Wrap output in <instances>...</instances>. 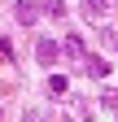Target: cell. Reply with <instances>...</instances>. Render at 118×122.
Segmentation results:
<instances>
[{
    "label": "cell",
    "instance_id": "cell-1",
    "mask_svg": "<svg viewBox=\"0 0 118 122\" xmlns=\"http://www.w3.org/2000/svg\"><path fill=\"white\" fill-rule=\"evenodd\" d=\"M39 13H44V9L35 5V0H18V5H13V18H18L22 26H31V22L39 18Z\"/></svg>",
    "mask_w": 118,
    "mask_h": 122
},
{
    "label": "cell",
    "instance_id": "cell-2",
    "mask_svg": "<svg viewBox=\"0 0 118 122\" xmlns=\"http://www.w3.org/2000/svg\"><path fill=\"white\" fill-rule=\"evenodd\" d=\"M35 57H39V66H57V57H61V48H57L53 39H39V44H35Z\"/></svg>",
    "mask_w": 118,
    "mask_h": 122
},
{
    "label": "cell",
    "instance_id": "cell-3",
    "mask_svg": "<svg viewBox=\"0 0 118 122\" xmlns=\"http://www.w3.org/2000/svg\"><path fill=\"white\" fill-rule=\"evenodd\" d=\"M83 66H87V74H96V79H105V74H109V61H105V57H92V52H87Z\"/></svg>",
    "mask_w": 118,
    "mask_h": 122
},
{
    "label": "cell",
    "instance_id": "cell-4",
    "mask_svg": "<svg viewBox=\"0 0 118 122\" xmlns=\"http://www.w3.org/2000/svg\"><path fill=\"white\" fill-rule=\"evenodd\" d=\"M66 52L75 57V61H83V57H87V44H83L79 35H70V39H66Z\"/></svg>",
    "mask_w": 118,
    "mask_h": 122
},
{
    "label": "cell",
    "instance_id": "cell-5",
    "mask_svg": "<svg viewBox=\"0 0 118 122\" xmlns=\"http://www.w3.org/2000/svg\"><path fill=\"white\" fill-rule=\"evenodd\" d=\"M105 9H109V0H83V13H87V18H101Z\"/></svg>",
    "mask_w": 118,
    "mask_h": 122
},
{
    "label": "cell",
    "instance_id": "cell-6",
    "mask_svg": "<svg viewBox=\"0 0 118 122\" xmlns=\"http://www.w3.org/2000/svg\"><path fill=\"white\" fill-rule=\"evenodd\" d=\"M39 9H44V13H53V18H61V13H66V0H44Z\"/></svg>",
    "mask_w": 118,
    "mask_h": 122
},
{
    "label": "cell",
    "instance_id": "cell-7",
    "mask_svg": "<svg viewBox=\"0 0 118 122\" xmlns=\"http://www.w3.org/2000/svg\"><path fill=\"white\" fill-rule=\"evenodd\" d=\"M48 92H53V96H61V92H66V79H61V74H53V79H48Z\"/></svg>",
    "mask_w": 118,
    "mask_h": 122
},
{
    "label": "cell",
    "instance_id": "cell-8",
    "mask_svg": "<svg viewBox=\"0 0 118 122\" xmlns=\"http://www.w3.org/2000/svg\"><path fill=\"white\" fill-rule=\"evenodd\" d=\"M26 122H48V118H44V113H26Z\"/></svg>",
    "mask_w": 118,
    "mask_h": 122
}]
</instances>
